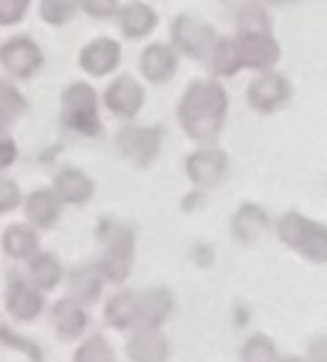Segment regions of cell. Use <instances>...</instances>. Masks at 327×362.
<instances>
[{"mask_svg":"<svg viewBox=\"0 0 327 362\" xmlns=\"http://www.w3.org/2000/svg\"><path fill=\"white\" fill-rule=\"evenodd\" d=\"M228 112V95L216 80L191 82L179 105V122L191 139L208 144L218 136Z\"/></svg>","mask_w":327,"mask_h":362,"instance_id":"1","label":"cell"},{"mask_svg":"<svg viewBox=\"0 0 327 362\" xmlns=\"http://www.w3.org/2000/svg\"><path fill=\"white\" fill-rule=\"evenodd\" d=\"M278 236L285 246L295 248L305 261L327 263V228L317 221H307L300 214H285L278 221Z\"/></svg>","mask_w":327,"mask_h":362,"instance_id":"2","label":"cell"},{"mask_svg":"<svg viewBox=\"0 0 327 362\" xmlns=\"http://www.w3.org/2000/svg\"><path fill=\"white\" fill-rule=\"evenodd\" d=\"M100 238L105 241V256L100 261L105 281L124 283L134 266V233L126 226L107 221L100 228Z\"/></svg>","mask_w":327,"mask_h":362,"instance_id":"3","label":"cell"},{"mask_svg":"<svg viewBox=\"0 0 327 362\" xmlns=\"http://www.w3.org/2000/svg\"><path fill=\"white\" fill-rule=\"evenodd\" d=\"M62 110H65L67 127L80 134L97 136L102 132V122L97 117V95L85 82H75L62 92Z\"/></svg>","mask_w":327,"mask_h":362,"instance_id":"4","label":"cell"},{"mask_svg":"<svg viewBox=\"0 0 327 362\" xmlns=\"http://www.w3.org/2000/svg\"><path fill=\"white\" fill-rule=\"evenodd\" d=\"M172 40L184 55L194 57V60H203L211 55L218 37L208 23L191 16H179L172 25Z\"/></svg>","mask_w":327,"mask_h":362,"instance_id":"5","label":"cell"},{"mask_svg":"<svg viewBox=\"0 0 327 362\" xmlns=\"http://www.w3.org/2000/svg\"><path fill=\"white\" fill-rule=\"evenodd\" d=\"M117 144H119V151L124 154V159H129L131 164L149 166L154 164L161 151V129L126 124L117 134Z\"/></svg>","mask_w":327,"mask_h":362,"instance_id":"6","label":"cell"},{"mask_svg":"<svg viewBox=\"0 0 327 362\" xmlns=\"http://www.w3.org/2000/svg\"><path fill=\"white\" fill-rule=\"evenodd\" d=\"M236 45L238 55H241V65L251 67V70H268L280 57V47H278L275 37L270 35V30L241 33L236 37Z\"/></svg>","mask_w":327,"mask_h":362,"instance_id":"7","label":"cell"},{"mask_svg":"<svg viewBox=\"0 0 327 362\" xmlns=\"http://www.w3.org/2000/svg\"><path fill=\"white\" fill-rule=\"evenodd\" d=\"M287 100H290V82L278 72H266L248 87V105L263 115L278 112L287 105Z\"/></svg>","mask_w":327,"mask_h":362,"instance_id":"8","label":"cell"},{"mask_svg":"<svg viewBox=\"0 0 327 362\" xmlns=\"http://www.w3.org/2000/svg\"><path fill=\"white\" fill-rule=\"evenodd\" d=\"M0 62H3V67L11 75L25 80V77L35 75L40 70L42 50L32 40H28V37H13L0 50Z\"/></svg>","mask_w":327,"mask_h":362,"instance_id":"9","label":"cell"},{"mask_svg":"<svg viewBox=\"0 0 327 362\" xmlns=\"http://www.w3.org/2000/svg\"><path fill=\"white\" fill-rule=\"evenodd\" d=\"M228 174V156L221 149H198L186 159V176L196 187H216Z\"/></svg>","mask_w":327,"mask_h":362,"instance_id":"10","label":"cell"},{"mask_svg":"<svg viewBox=\"0 0 327 362\" xmlns=\"http://www.w3.org/2000/svg\"><path fill=\"white\" fill-rule=\"evenodd\" d=\"M105 105L112 115L121 117V119H131L144 105V87L134 80V77H117L105 92Z\"/></svg>","mask_w":327,"mask_h":362,"instance_id":"11","label":"cell"},{"mask_svg":"<svg viewBox=\"0 0 327 362\" xmlns=\"http://www.w3.org/2000/svg\"><path fill=\"white\" fill-rule=\"evenodd\" d=\"M121 60V47L117 40L109 37H100V40H92L90 45L82 47L80 52V65L87 75L92 77H105L119 65Z\"/></svg>","mask_w":327,"mask_h":362,"instance_id":"12","label":"cell"},{"mask_svg":"<svg viewBox=\"0 0 327 362\" xmlns=\"http://www.w3.org/2000/svg\"><path fill=\"white\" fill-rule=\"evenodd\" d=\"M8 313H11L16 320H32L42 313V296L35 288V283H28L23 278H11V286L6 293Z\"/></svg>","mask_w":327,"mask_h":362,"instance_id":"13","label":"cell"},{"mask_svg":"<svg viewBox=\"0 0 327 362\" xmlns=\"http://www.w3.org/2000/svg\"><path fill=\"white\" fill-rule=\"evenodd\" d=\"M126 355H129L131 360H139V362L167 360V355H169L167 337L161 335V330L154 325L136 327L134 335H131L129 342H126Z\"/></svg>","mask_w":327,"mask_h":362,"instance_id":"14","label":"cell"},{"mask_svg":"<svg viewBox=\"0 0 327 362\" xmlns=\"http://www.w3.org/2000/svg\"><path fill=\"white\" fill-rule=\"evenodd\" d=\"M172 310L174 298L164 288H146V291L136 293V320H141L144 325H164Z\"/></svg>","mask_w":327,"mask_h":362,"instance_id":"15","label":"cell"},{"mask_svg":"<svg viewBox=\"0 0 327 362\" xmlns=\"http://www.w3.org/2000/svg\"><path fill=\"white\" fill-rule=\"evenodd\" d=\"M174 72H177V55L169 45L154 42L141 52V75L151 85H164L172 80Z\"/></svg>","mask_w":327,"mask_h":362,"instance_id":"16","label":"cell"},{"mask_svg":"<svg viewBox=\"0 0 327 362\" xmlns=\"http://www.w3.org/2000/svg\"><path fill=\"white\" fill-rule=\"evenodd\" d=\"M52 325L62 340H77L87 327V313L77 298H62L52 308Z\"/></svg>","mask_w":327,"mask_h":362,"instance_id":"17","label":"cell"},{"mask_svg":"<svg viewBox=\"0 0 327 362\" xmlns=\"http://www.w3.org/2000/svg\"><path fill=\"white\" fill-rule=\"evenodd\" d=\"M55 194L65 204H85L95 194V184L85 171L65 169L55 179Z\"/></svg>","mask_w":327,"mask_h":362,"instance_id":"18","label":"cell"},{"mask_svg":"<svg viewBox=\"0 0 327 362\" xmlns=\"http://www.w3.org/2000/svg\"><path fill=\"white\" fill-rule=\"evenodd\" d=\"M268 228V214L256 204H246L233 216V236L243 243H253L266 233Z\"/></svg>","mask_w":327,"mask_h":362,"instance_id":"19","label":"cell"},{"mask_svg":"<svg viewBox=\"0 0 327 362\" xmlns=\"http://www.w3.org/2000/svg\"><path fill=\"white\" fill-rule=\"evenodd\" d=\"M60 211H62V202L55 192H35L28 197V204H25V214L35 226L40 228H50L55 226V221L60 218Z\"/></svg>","mask_w":327,"mask_h":362,"instance_id":"20","label":"cell"},{"mask_svg":"<svg viewBox=\"0 0 327 362\" xmlns=\"http://www.w3.org/2000/svg\"><path fill=\"white\" fill-rule=\"evenodd\" d=\"M156 13L151 11L149 6L144 3H129L119 11V25H121V33L131 40L136 37H144L149 35L151 30L156 28Z\"/></svg>","mask_w":327,"mask_h":362,"instance_id":"21","label":"cell"},{"mask_svg":"<svg viewBox=\"0 0 327 362\" xmlns=\"http://www.w3.org/2000/svg\"><path fill=\"white\" fill-rule=\"evenodd\" d=\"M102 268L100 263L97 266H80L77 271L70 273V293L72 298H77L80 303H92L97 300L102 291Z\"/></svg>","mask_w":327,"mask_h":362,"instance_id":"22","label":"cell"},{"mask_svg":"<svg viewBox=\"0 0 327 362\" xmlns=\"http://www.w3.org/2000/svg\"><path fill=\"white\" fill-rule=\"evenodd\" d=\"M211 70L221 77H233L238 70H241V55H238V45H236V37H221L216 40L213 45L211 55Z\"/></svg>","mask_w":327,"mask_h":362,"instance_id":"23","label":"cell"},{"mask_svg":"<svg viewBox=\"0 0 327 362\" xmlns=\"http://www.w3.org/2000/svg\"><path fill=\"white\" fill-rule=\"evenodd\" d=\"M30 278L40 291H52L62 281V266L57 256L52 253H40L30 258Z\"/></svg>","mask_w":327,"mask_h":362,"instance_id":"24","label":"cell"},{"mask_svg":"<svg viewBox=\"0 0 327 362\" xmlns=\"http://www.w3.org/2000/svg\"><path fill=\"white\" fill-rule=\"evenodd\" d=\"M3 248L11 258H28L30 261L37 253V236L25 226H11L6 233H3Z\"/></svg>","mask_w":327,"mask_h":362,"instance_id":"25","label":"cell"},{"mask_svg":"<svg viewBox=\"0 0 327 362\" xmlns=\"http://www.w3.org/2000/svg\"><path fill=\"white\" fill-rule=\"evenodd\" d=\"M28 110V102L20 92L6 80H0V132H6L13 127Z\"/></svg>","mask_w":327,"mask_h":362,"instance_id":"26","label":"cell"},{"mask_svg":"<svg viewBox=\"0 0 327 362\" xmlns=\"http://www.w3.org/2000/svg\"><path fill=\"white\" fill-rule=\"evenodd\" d=\"M105 317L112 327L124 330L136 320V296L134 293H117L114 298H109L105 308Z\"/></svg>","mask_w":327,"mask_h":362,"instance_id":"27","label":"cell"},{"mask_svg":"<svg viewBox=\"0 0 327 362\" xmlns=\"http://www.w3.org/2000/svg\"><path fill=\"white\" fill-rule=\"evenodd\" d=\"M80 0H42L40 3V16L50 25H65L67 21H72L77 13Z\"/></svg>","mask_w":327,"mask_h":362,"instance_id":"28","label":"cell"},{"mask_svg":"<svg viewBox=\"0 0 327 362\" xmlns=\"http://www.w3.org/2000/svg\"><path fill=\"white\" fill-rule=\"evenodd\" d=\"M236 21H238V28H241V33L270 30V28H268V16H266V11H263V8L258 6V3H253V6H243L241 11H238Z\"/></svg>","mask_w":327,"mask_h":362,"instance_id":"29","label":"cell"},{"mask_svg":"<svg viewBox=\"0 0 327 362\" xmlns=\"http://www.w3.org/2000/svg\"><path fill=\"white\" fill-rule=\"evenodd\" d=\"M77 360H90V362H109L114 360V352H112V347L105 342V337L102 335H95L90 337V340L85 342V345L77 350Z\"/></svg>","mask_w":327,"mask_h":362,"instance_id":"30","label":"cell"},{"mask_svg":"<svg viewBox=\"0 0 327 362\" xmlns=\"http://www.w3.org/2000/svg\"><path fill=\"white\" fill-rule=\"evenodd\" d=\"M275 355L278 352H275V347H273V342L263 335L251 337L241 352L243 360H251V362H266V360H273Z\"/></svg>","mask_w":327,"mask_h":362,"instance_id":"31","label":"cell"},{"mask_svg":"<svg viewBox=\"0 0 327 362\" xmlns=\"http://www.w3.org/2000/svg\"><path fill=\"white\" fill-rule=\"evenodd\" d=\"M28 3H30V0H0V23H3V25L20 23L28 11Z\"/></svg>","mask_w":327,"mask_h":362,"instance_id":"32","label":"cell"},{"mask_svg":"<svg viewBox=\"0 0 327 362\" xmlns=\"http://www.w3.org/2000/svg\"><path fill=\"white\" fill-rule=\"evenodd\" d=\"M80 6L92 18H112L117 13V0H80Z\"/></svg>","mask_w":327,"mask_h":362,"instance_id":"33","label":"cell"},{"mask_svg":"<svg viewBox=\"0 0 327 362\" xmlns=\"http://www.w3.org/2000/svg\"><path fill=\"white\" fill-rule=\"evenodd\" d=\"M18 204H20V189H18L13 181L0 179V214L13 211Z\"/></svg>","mask_w":327,"mask_h":362,"instance_id":"34","label":"cell"},{"mask_svg":"<svg viewBox=\"0 0 327 362\" xmlns=\"http://www.w3.org/2000/svg\"><path fill=\"white\" fill-rule=\"evenodd\" d=\"M18 156V146L13 139H8V136H0V171L8 169V166L16 161Z\"/></svg>","mask_w":327,"mask_h":362,"instance_id":"35","label":"cell"},{"mask_svg":"<svg viewBox=\"0 0 327 362\" xmlns=\"http://www.w3.org/2000/svg\"><path fill=\"white\" fill-rule=\"evenodd\" d=\"M270 3H278V0H270Z\"/></svg>","mask_w":327,"mask_h":362,"instance_id":"36","label":"cell"}]
</instances>
